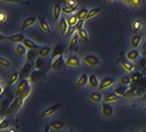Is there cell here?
<instances>
[{
  "mask_svg": "<svg viewBox=\"0 0 146 132\" xmlns=\"http://www.w3.org/2000/svg\"><path fill=\"white\" fill-rule=\"evenodd\" d=\"M77 29L76 26H69V29H68V32H66V36H72L73 33H76Z\"/></svg>",
  "mask_w": 146,
  "mask_h": 132,
  "instance_id": "681fc988",
  "label": "cell"
},
{
  "mask_svg": "<svg viewBox=\"0 0 146 132\" xmlns=\"http://www.w3.org/2000/svg\"><path fill=\"white\" fill-rule=\"evenodd\" d=\"M126 91H127V87H126V85H121V86L115 87L114 93H115V94H118L119 97H123V95H125V93H126Z\"/></svg>",
  "mask_w": 146,
  "mask_h": 132,
  "instance_id": "e575fe53",
  "label": "cell"
},
{
  "mask_svg": "<svg viewBox=\"0 0 146 132\" xmlns=\"http://www.w3.org/2000/svg\"><path fill=\"white\" fill-rule=\"evenodd\" d=\"M143 4V0H130L129 1V5H130L131 8H138L141 7Z\"/></svg>",
  "mask_w": 146,
  "mask_h": 132,
  "instance_id": "f35d334b",
  "label": "cell"
},
{
  "mask_svg": "<svg viewBox=\"0 0 146 132\" xmlns=\"http://www.w3.org/2000/svg\"><path fill=\"white\" fill-rule=\"evenodd\" d=\"M145 108H146V106H145Z\"/></svg>",
  "mask_w": 146,
  "mask_h": 132,
  "instance_id": "6125c7cd",
  "label": "cell"
},
{
  "mask_svg": "<svg viewBox=\"0 0 146 132\" xmlns=\"http://www.w3.org/2000/svg\"><path fill=\"white\" fill-rule=\"evenodd\" d=\"M84 23H85V19H80V20H78V21H77V24L74 25V26H76V29H77V30H80L81 28L84 26Z\"/></svg>",
  "mask_w": 146,
  "mask_h": 132,
  "instance_id": "7dc6e473",
  "label": "cell"
},
{
  "mask_svg": "<svg viewBox=\"0 0 146 132\" xmlns=\"http://www.w3.org/2000/svg\"><path fill=\"white\" fill-rule=\"evenodd\" d=\"M77 5H78V3H76V1L73 0V1L68 3L65 7L62 8V12H64V13H74V12L77 11Z\"/></svg>",
  "mask_w": 146,
  "mask_h": 132,
  "instance_id": "8fae6325",
  "label": "cell"
},
{
  "mask_svg": "<svg viewBox=\"0 0 146 132\" xmlns=\"http://www.w3.org/2000/svg\"><path fill=\"white\" fill-rule=\"evenodd\" d=\"M61 106H62L61 103H56V104H53V106H50V107H48V108H45L41 114H40V119H42V118H48V116H50V115H53V114L56 112Z\"/></svg>",
  "mask_w": 146,
  "mask_h": 132,
  "instance_id": "8992f818",
  "label": "cell"
},
{
  "mask_svg": "<svg viewBox=\"0 0 146 132\" xmlns=\"http://www.w3.org/2000/svg\"><path fill=\"white\" fill-rule=\"evenodd\" d=\"M119 83H121V85H126V86H129V85L131 83V77H127V76L122 77L121 81H119Z\"/></svg>",
  "mask_w": 146,
  "mask_h": 132,
  "instance_id": "ee69618b",
  "label": "cell"
},
{
  "mask_svg": "<svg viewBox=\"0 0 146 132\" xmlns=\"http://www.w3.org/2000/svg\"><path fill=\"white\" fill-rule=\"evenodd\" d=\"M139 64L142 65V66H145V64H146V62H145V60H142V61H141V62H139Z\"/></svg>",
  "mask_w": 146,
  "mask_h": 132,
  "instance_id": "816d5d0a",
  "label": "cell"
},
{
  "mask_svg": "<svg viewBox=\"0 0 146 132\" xmlns=\"http://www.w3.org/2000/svg\"><path fill=\"white\" fill-rule=\"evenodd\" d=\"M20 78V74L19 73H12L11 76H9V78H8V86H12L13 83H16L17 82V79Z\"/></svg>",
  "mask_w": 146,
  "mask_h": 132,
  "instance_id": "1f68e13d",
  "label": "cell"
},
{
  "mask_svg": "<svg viewBox=\"0 0 146 132\" xmlns=\"http://www.w3.org/2000/svg\"><path fill=\"white\" fill-rule=\"evenodd\" d=\"M35 49H29L27 53H25V58H27V61H32L35 60Z\"/></svg>",
  "mask_w": 146,
  "mask_h": 132,
  "instance_id": "60d3db41",
  "label": "cell"
},
{
  "mask_svg": "<svg viewBox=\"0 0 146 132\" xmlns=\"http://www.w3.org/2000/svg\"><path fill=\"white\" fill-rule=\"evenodd\" d=\"M89 98H90V100L93 103H100L101 100H104V98H102V95L100 93H92V94L89 95Z\"/></svg>",
  "mask_w": 146,
  "mask_h": 132,
  "instance_id": "83f0119b",
  "label": "cell"
},
{
  "mask_svg": "<svg viewBox=\"0 0 146 132\" xmlns=\"http://www.w3.org/2000/svg\"><path fill=\"white\" fill-rule=\"evenodd\" d=\"M3 120V115H1V112H0V121Z\"/></svg>",
  "mask_w": 146,
  "mask_h": 132,
  "instance_id": "9f6ffc18",
  "label": "cell"
},
{
  "mask_svg": "<svg viewBox=\"0 0 146 132\" xmlns=\"http://www.w3.org/2000/svg\"><path fill=\"white\" fill-rule=\"evenodd\" d=\"M138 56H139V52H138L137 49L130 50V52L126 53V58H127L129 61H135L137 58H138Z\"/></svg>",
  "mask_w": 146,
  "mask_h": 132,
  "instance_id": "4316f807",
  "label": "cell"
},
{
  "mask_svg": "<svg viewBox=\"0 0 146 132\" xmlns=\"http://www.w3.org/2000/svg\"><path fill=\"white\" fill-rule=\"evenodd\" d=\"M50 54V48L49 46H42V48H40L38 49V52H37V56H40V57H48Z\"/></svg>",
  "mask_w": 146,
  "mask_h": 132,
  "instance_id": "d4e9b609",
  "label": "cell"
},
{
  "mask_svg": "<svg viewBox=\"0 0 146 132\" xmlns=\"http://www.w3.org/2000/svg\"><path fill=\"white\" fill-rule=\"evenodd\" d=\"M42 72H44V70H37V72H33L31 74V77H29V81H31V82H36V81H37V79L42 76Z\"/></svg>",
  "mask_w": 146,
  "mask_h": 132,
  "instance_id": "d590c367",
  "label": "cell"
},
{
  "mask_svg": "<svg viewBox=\"0 0 146 132\" xmlns=\"http://www.w3.org/2000/svg\"><path fill=\"white\" fill-rule=\"evenodd\" d=\"M0 82H1V77H0Z\"/></svg>",
  "mask_w": 146,
  "mask_h": 132,
  "instance_id": "94428289",
  "label": "cell"
},
{
  "mask_svg": "<svg viewBox=\"0 0 146 132\" xmlns=\"http://www.w3.org/2000/svg\"><path fill=\"white\" fill-rule=\"evenodd\" d=\"M88 8H81L80 11H77L76 16H77V19L80 20V19H85L86 17V13H88Z\"/></svg>",
  "mask_w": 146,
  "mask_h": 132,
  "instance_id": "8d00e7d4",
  "label": "cell"
},
{
  "mask_svg": "<svg viewBox=\"0 0 146 132\" xmlns=\"http://www.w3.org/2000/svg\"><path fill=\"white\" fill-rule=\"evenodd\" d=\"M82 60H84L85 64L88 65V66H90V68H96V66L100 65L98 57L94 56V54H85V56L82 57Z\"/></svg>",
  "mask_w": 146,
  "mask_h": 132,
  "instance_id": "277c9868",
  "label": "cell"
},
{
  "mask_svg": "<svg viewBox=\"0 0 146 132\" xmlns=\"http://www.w3.org/2000/svg\"><path fill=\"white\" fill-rule=\"evenodd\" d=\"M118 99H119V95H118V94H115V93H109V94L105 95L104 102L111 103V102H117Z\"/></svg>",
  "mask_w": 146,
  "mask_h": 132,
  "instance_id": "ffe728a7",
  "label": "cell"
},
{
  "mask_svg": "<svg viewBox=\"0 0 146 132\" xmlns=\"http://www.w3.org/2000/svg\"><path fill=\"white\" fill-rule=\"evenodd\" d=\"M65 62H66V66H68V68H72V69L80 68V65H81V60L77 56H73V54L66 57Z\"/></svg>",
  "mask_w": 146,
  "mask_h": 132,
  "instance_id": "52a82bcc",
  "label": "cell"
},
{
  "mask_svg": "<svg viewBox=\"0 0 146 132\" xmlns=\"http://www.w3.org/2000/svg\"><path fill=\"white\" fill-rule=\"evenodd\" d=\"M62 53H64V48H62L61 45H57L53 49V52H52V60H53V58H57V57H60V56H62Z\"/></svg>",
  "mask_w": 146,
  "mask_h": 132,
  "instance_id": "484cf974",
  "label": "cell"
},
{
  "mask_svg": "<svg viewBox=\"0 0 146 132\" xmlns=\"http://www.w3.org/2000/svg\"><path fill=\"white\" fill-rule=\"evenodd\" d=\"M35 68L37 69V70H44V69H45V61H44V57L38 56V58H36Z\"/></svg>",
  "mask_w": 146,
  "mask_h": 132,
  "instance_id": "603a6c76",
  "label": "cell"
},
{
  "mask_svg": "<svg viewBox=\"0 0 146 132\" xmlns=\"http://www.w3.org/2000/svg\"><path fill=\"white\" fill-rule=\"evenodd\" d=\"M1 94H3V87L0 86V95H1Z\"/></svg>",
  "mask_w": 146,
  "mask_h": 132,
  "instance_id": "f5cc1de1",
  "label": "cell"
},
{
  "mask_svg": "<svg viewBox=\"0 0 146 132\" xmlns=\"http://www.w3.org/2000/svg\"><path fill=\"white\" fill-rule=\"evenodd\" d=\"M36 21H38V19L36 17V16H29V17H27V19L23 21V25H21V29H27V28H29V26H32L33 24L36 23Z\"/></svg>",
  "mask_w": 146,
  "mask_h": 132,
  "instance_id": "5bb4252c",
  "label": "cell"
},
{
  "mask_svg": "<svg viewBox=\"0 0 146 132\" xmlns=\"http://www.w3.org/2000/svg\"><path fill=\"white\" fill-rule=\"evenodd\" d=\"M106 1H108V3H111V1H113V0H106Z\"/></svg>",
  "mask_w": 146,
  "mask_h": 132,
  "instance_id": "6f0895ef",
  "label": "cell"
},
{
  "mask_svg": "<svg viewBox=\"0 0 146 132\" xmlns=\"http://www.w3.org/2000/svg\"><path fill=\"white\" fill-rule=\"evenodd\" d=\"M77 21H78V19H77L76 13H74V15H70V16H68V17H66V23H68V25H69V26H74V25L77 24Z\"/></svg>",
  "mask_w": 146,
  "mask_h": 132,
  "instance_id": "836d02e7",
  "label": "cell"
},
{
  "mask_svg": "<svg viewBox=\"0 0 146 132\" xmlns=\"http://www.w3.org/2000/svg\"><path fill=\"white\" fill-rule=\"evenodd\" d=\"M88 81H89V76L88 74H81L78 78H77V81H76V87L77 89H81V87H84L86 83H88Z\"/></svg>",
  "mask_w": 146,
  "mask_h": 132,
  "instance_id": "7c38bea8",
  "label": "cell"
},
{
  "mask_svg": "<svg viewBox=\"0 0 146 132\" xmlns=\"http://www.w3.org/2000/svg\"><path fill=\"white\" fill-rule=\"evenodd\" d=\"M24 34L21 33H16V34H12V36H8L7 40L11 42H15V44H19V42H23L24 41Z\"/></svg>",
  "mask_w": 146,
  "mask_h": 132,
  "instance_id": "e0dca14e",
  "label": "cell"
},
{
  "mask_svg": "<svg viewBox=\"0 0 146 132\" xmlns=\"http://www.w3.org/2000/svg\"><path fill=\"white\" fill-rule=\"evenodd\" d=\"M50 125H52V128L53 129H61V128H64V121H52L50 123Z\"/></svg>",
  "mask_w": 146,
  "mask_h": 132,
  "instance_id": "ab89813d",
  "label": "cell"
},
{
  "mask_svg": "<svg viewBox=\"0 0 146 132\" xmlns=\"http://www.w3.org/2000/svg\"><path fill=\"white\" fill-rule=\"evenodd\" d=\"M145 33H146V26H145Z\"/></svg>",
  "mask_w": 146,
  "mask_h": 132,
  "instance_id": "91938a15",
  "label": "cell"
},
{
  "mask_svg": "<svg viewBox=\"0 0 146 132\" xmlns=\"http://www.w3.org/2000/svg\"><path fill=\"white\" fill-rule=\"evenodd\" d=\"M61 12H62V8L61 5H60V3H56L53 5V20L54 21H57V20H60V15H61Z\"/></svg>",
  "mask_w": 146,
  "mask_h": 132,
  "instance_id": "ac0fdd59",
  "label": "cell"
},
{
  "mask_svg": "<svg viewBox=\"0 0 146 132\" xmlns=\"http://www.w3.org/2000/svg\"><path fill=\"white\" fill-rule=\"evenodd\" d=\"M9 104H11V97L4 100V103L1 104V108H8V107H9Z\"/></svg>",
  "mask_w": 146,
  "mask_h": 132,
  "instance_id": "c3c4849f",
  "label": "cell"
},
{
  "mask_svg": "<svg viewBox=\"0 0 146 132\" xmlns=\"http://www.w3.org/2000/svg\"><path fill=\"white\" fill-rule=\"evenodd\" d=\"M114 83H115V79L113 78V77H104L102 81L100 82L98 89H100V90H106L108 87H111Z\"/></svg>",
  "mask_w": 146,
  "mask_h": 132,
  "instance_id": "ba28073f",
  "label": "cell"
},
{
  "mask_svg": "<svg viewBox=\"0 0 146 132\" xmlns=\"http://www.w3.org/2000/svg\"><path fill=\"white\" fill-rule=\"evenodd\" d=\"M143 91H146V85H145V87H143Z\"/></svg>",
  "mask_w": 146,
  "mask_h": 132,
  "instance_id": "680465c9",
  "label": "cell"
},
{
  "mask_svg": "<svg viewBox=\"0 0 146 132\" xmlns=\"http://www.w3.org/2000/svg\"><path fill=\"white\" fill-rule=\"evenodd\" d=\"M141 42H142V37H141L138 33H134V36H133V37H131V40H130L131 46H134V48H138V46L141 45Z\"/></svg>",
  "mask_w": 146,
  "mask_h": 132,
  "instance_id": "7402d4cb",
  "label": "cell"
},
{
  "mask_svg": "<svg viewBox=\"0 0 146 132\" xmlns=\"http://www.w3.org/2000/svg\"><path fill=\"white\" fill-rule=\"evenodd\" d=\"M64 66H66V62L64 60V57L60 56L57 58H53V60L50 61V69H53V70H62Z\"/></svg>",
  "mask_w": 146,
  "mask_h": 132,
  "instance_id": "3957f363",
  "label": "cell"
},
{
  "mask_svg": "<svg viewBox=\"0 0 146 132\" xmlns=\"http://www.w3.org/2000/svg\"><path fill=\"white\" fill-rule=\"evenodd\" d=\"M142 26H143V21L138 19V20H134V21L131 23L130 29H131V32H133V33H138L139 30L142 29Z\"/></svg>",
  "mask_w": 146,
  "mask_h": 132,
  "instance_id": "2e32d148",
  "label": "cell"
},
{
  "mask_svg": "<svg viewBox=\"0 0 146 132\" xmlns=\"http://www.w3.org/2000/svg\"><path fill=\"white\" fill-rule=\"evenodd\" d=\"M0 66H3V68H9L11 66V62H9V60H7V58H4V57H0Z\"/></svg>",
  "mask_w": 146,
  "mask_h": 132,
  "instance_id": "b9f144b4",
  "label": "cell"
},
{
  "mask_svg": "<svg viewBox=\"0 0 146 132\" xmlns=\"http://www.w3.org/2000/svg\"><path fill=\"white\" fill-rule=\"evenodd\" d=\"M38 26H40V29H41L42 32H45V33H50V32H52L49 24H48V21H46L44 17H38Z\"/></svg>",
  "mask_w": 146,
  "mask_h": 132,
  "instance_id": "4fadbf2b",
  "label": "cell"
},
{
  "mask_svg": "<svg viewBox=\"0 0 146 132\" xmlns=\"http://www.w3.org/2000/svg\"><path fill=\"white\" fill-rule=\"evenodd\" d=\"M24 100H25V99H24L23 97H16V98L11 102L9 107L5 110V112L9 114V115H11V114H13V112H16V111H17L19 108H21V106H23Z\"/></svg>",
  "mask_w": 146,
  "mask_h": 132,
  "instance_id": "7a4b0ae2",
  "label": "cell"
},
{
  "mask_svg": "<svg viewBox=\"0 0 146 132\" xmlns=\"http://www.w3.org/2000/svg\"><path fill=\"white\" fill-rule=\"evenodd\" d=\"M137 93H138V89H137L135 86H133V87H130V90H127L126 93H125L123 98H133Z\"/></svg>",
  "mask_w": 146,
  "mask_h": 132,
  "instance_id": "d6a6232c",
  "label": "cell"
},
{
  "mask_svg": "<svg viewBox=\"0 0 146 132\" xmlns=\"http://www.w3.org/2000/svg\"><path fill=\"white\" fill-rule=\"evenodd\" d=\"M23 44H24L25 46H27V49H35V50L40 49V46H38L35 41H32V40H29V38H24Z\"/></svg>",
  "mask_w": 146,
  "mask_h": 132,
  "instance_id": "44dd1931",
  "label": "cell"
},
{
  "mask_svg": "<svg viewBox=\"0 0 146 132\" xmlns=\"http://www.w3.org/2000/svg\"><path fill=\"white\" fill-rule=\"evenodd\" d=\"M102 115L105 118H109L113 115V107L110 106V103H108V102L102 103Z\"/></svg>",
  "mask_w": 146,
  "mask_h": 132,
  "instance_id": "9a60e30c",
  "label": "cell"
},
{
  "mask_svg": "<svg viewBox=\"0 0 146 132\" xmlns=\"http://www.w3.org/2000/svg\"><path fill=\"white\" fill-rule=\"evenodd\" d=\"M139 81H141V74H139V73L133 74V77H131V83L133 82H139Z\"/></svg>",
  "mask_w": 146,
  "mask_h": 132,
  "instance_id": "bcb514c9",
  "label": "cell"
},
{
  "mask_svg": "<svg viewBox=\"0 0 146 132\" xmlns=\"http://www.w3.org/2000/svg\"><path fill=\"white\" fill-rule=\"evenodd\" d=\"M64 1H65V3L68 4V3H70V1H73V0H64Z\"/></svg>",
  "mask_w": 146,
  "mask_h": 132,
  "instance_id": "11a10c76",
  "label": "cell"
},
{
  "mask_svg": "<svg viewBox=\"0 0 146 132\" xmlns=\"http://www.w3.org/2000/svg\"><path fill=\"white\" fill-rule=\"evenodd\" d=\"M15 53L17 56H25V53H27V46L24 45L23 42H19V44L15 46Z\"/></svg>",
  "mask_w": 146,
  "mask_h": 132,
  "instance_id": "d6986e66",
  "label": "cell"
},
{
  "mask_svg": "<svg viewBox=\"0 0 146 132\" xmlns=\"http://www.w3.org/2000/svg\"><path fill=\"white\" fill-rule=\"evenodd\" d=\"M123 3H126V4H129V1H130V0H122Z\"/></svg>",
  "mask_w": 146,
  "mask_h": 132,
  "instance_id": "db71d44e",
  "label": "cell"
},
{
  "mask_svg": "<svg viewBox=\"0 0 146 132\" xmlns=\"http://www.w3.org/2000/svg\"><path fill=\"white\" fill-rule=\"evenodd\" d=\"M101 12V8H93V9H90V11L86 13V17H85V20H89V19H92V17H94V16H97L98 13Z\"/></svg>",
  "mask_w": 146,
  "mask_h": 132,
  "instance_id": "f546056e",
  "label": "cell"
},
{
  "mask_svg": "<svg viewBox=\"0 0 146 132\" xmlns=\"http://www.w3.org/2000/svg\"><path fill=\"white\" fill-rule=\"evenodd\" d=\"M9 127V121L8 120H1L0 121V131H3V129H8Z\"/></svg>",
  "mask_w": 146,
  "mask_h": 132,
  "instance_id": "f6af8a7d",
  "label": "cell"
},
{
  "mask_svg": "<svg viewBox=\"0 0 146 132\" xmlns=\"http://www.w3.org/2000/svg\"><path fill=\"white\" fill-rule=\"evenodd\" d=\"M88 85L90 87H98L100 86V82H98V78L96 76H89V81H88Z\"/></svg>",
  "mask_w": 146,
  "mask_h": 132,
  "instance_id": "f1b7e54d",
  "label": "cell"
},
{
  "mask_svg": "<svg viewBox=\"0 0 146 132\" xmlns=\"http://www.w3.org/2000/svg\"><path fill=\"white\" fill-rule=\"evenodd\" d=\"M68 29H69V25L66 23V19L62 17V19L58 20V32H60V34H61V36H66Z\"/></svg>",
  "mask_w": 146,
  "mask_h": 132,
  "instance_id": "9c48e42d",
  "label": "cell"
},
{
  "mask_svg": "<svg viewBox=\"0 0 146 132\" xmlns=\"http://www.w3.org/2000/svg\"><path fill=\"white\" fill-rule=\"evenodd\" d=\"M31 69H32V65L29 64V61H28L27 64H25L23 68H21V70H20V73H19V74H20V78H24V76H25V74H27V73L31 70Z\"/></svg>",
  "mask_w": 146,
  "mask_h": 132,
  "instance_id": "4dcf8cb0",
  "label": "cell"
},
{
  "mask_svg": "<svg viewBox=\"0 0 146 132\" xmlns=\"http://www.w3.org/2000/svg\"><path fill=\"white\" fill-rule=\"evenodd\" d=\"M8 21V13L3 9H0V25H3Z\"/></svg>",
  "mask_w": 146,
  "mask_h": 132,
  "instance_id": "74e56055",
  "label": "cell"
},
{
  "mask_svg": "<svg viewBox=\"0 0 146 132\" xmlns=\"http://www.w3.org/2000/svg\"><path fill=\"white\" fill-rule=\"evenodd\" d=\"M77 33H78V37H80L81 41H89V34H88V30L84 29V28H81L80 30H77Z\"/></svg>",
  "mask_w": 146,
  "mask_h": 132,
  "instance_id": "cb8c5ba5",
  "label": "cell"
},
{
  "mask_svg": "<svg viewBox=\"0 0 146 132\" xmlns=\"http://www.w3.org/2000/svg\"><path fill=\"white\" fill-rule=\"evenodd\" d=\"M4 40H7V36H4V34L0 32V41H4Z\"/></svg>",
  "mask_w": 146,
  "mask_h": 132,
  "instance_id": "f907efd6",
  "label": "cell"
},
{
  "mask_svg": "<svg viewBox=\"0 0 146 132\" xmlns=\"http://www.w3.org/2000/svg\"><path fill=\"white\" fill-rule=\"evenodd\" d=\"M117 61H118V64L121 65V66H122L126 72H133V70H134V65L131 64V61H129L127 58H125V57H123V53H121V54H119V58Z\"/></svg>",
  "mask_w": 146,
  "mask_h": 132,
  "instance_id": "5b68a950",
  "label": "cell"
},
{
  "mask_svg": "<svg viewBox=\"0 0 146 132\" xmlns=\"http://www.w3.org/2000/svg\"><path fill=\"white\" fill-rule=\"evenodd\" d=\"M78 40H80V37H78V33H74L72 36V38H70L69 41V48L68 49L70 50V52H74V50H78V46H77V42H78Z\"/></svg>",
  "mask_w": 146,
  "mask_h": 132,
  "instance_id": "30bf717a",
  "label": "cell"
},
{
  "mask_svg": "<svg viewBox=\"0 0 146 132\" xmlns=\"http://www.w3.org/2000/svg\"><path fill=\"white\" fill-rule=\"evenodd\" d=\"M4 3H13V4H21V5H29L28 1H24V0H3Z\"/></svg>",
  "mask_w": 146,
  "mask_h": 132,
  "instance_id": "7bdbcfd3",
  "label": "cell"
},
{
  "mask_svg": "<svg viewBox=\"0 0 146 132\" xmlns=\"http://www.w3.org/2000/svg\"><path fill=\"white\" fill-rule=\"evenodd\" d=\"M16 97H23L24 99H27L31 94V81L29 78H21L20 82L17 83V87H16L15 91Z\"/></svg>",
  "mask_w": 146,
  "mask_h": 132,
  "instance_id": "6da1fadb",
  "label": "cell"
}]
</instances>
